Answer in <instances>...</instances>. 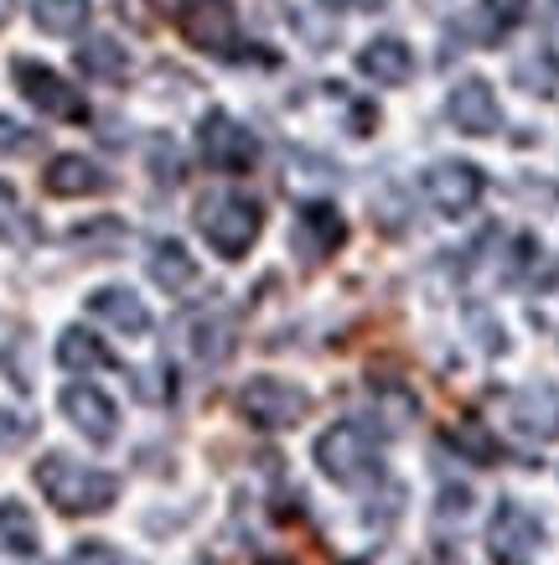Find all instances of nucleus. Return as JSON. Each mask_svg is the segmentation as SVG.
Segmentation results:
<instances>
[{
  "mask_svg": "<svg viewBox=\"0 0 559 565\" xmlns=\"http://www.w3.org/2000/svg\"><path fill=\"white\" fill-rule=\"evenodd\" d=\"M36 488H42V498H47L57 514H68V519L104 514V509L119 498L115 472L78 462L68 451H47V457L36 462Z\"/></svg>",
  "mask_w": 559,
  "mask_h": 565,
  "instance_id": "obj_1",
  "label": "nucleus"
},
{
  "mask_svg": "<svg viewBox=\"0 0 559 565\" xmlns=\"http://www.w3.org/2000/svg\"><path fill=\"white\" fill-rule=\"evenodd\" d=\"M259 228H265V213L249 192L238 188H213L197 198V234H203L223 259H244L255 249Z\"/></svg>",
  "mask_w": 559,
  "mask_h": 565,
  "instance_id": "obj_2",
  "label": "nucleus"
},
{
  "mask_svg": "<svg viewBox=\"0 0 559 565\" xmlns=\"http://www.w3.org/2000/svg\"><path fill=\"white\" fill-rule=\"evenodd\" d=\"M316 472L326 482H337V488H378L384 482V457H378V441H373L363 426L353 420H337V426H326L316 436Z\"/></svg>",
  "mask_w": 559,
  "mask_h": 565,
  "instance_id": "obj_3",
  "label": "nucleus"
},
{
  "mask_svg": "<svg viewBox=\"0 0 559 565\" xmlns=\"http://www.w3.org/2000/svg\"><path fill=\"white\" fill-rule=\"evenodd\" d=\"M234 411L249 420L255 430H290L301 426L305 411H311V394L290 379H275V374H255L244 390L234 394Z\"/></svg>",
  "mask_w": 559,
  "mask_h": 565,
  "instance_id": "obj_4",
  "label": "nucleus"
},
{
  "mask_svg": "<svg viewBox=\"0 0 559 565\" xmlns=\"http://www.w3.org/2000/svg\"><path fill=\"white\" fill-rule=\"evenodd\" d=\"M197 156H203L213 172L244 177V172H255L259 140H255V130L244 120H234L228 109H207L203 125H197Z\"/></svg>",
  "mask_w": 559,
  "mask_h": 565,
  "instance_id": "obj_5",
  "label": "nucleus"
},
{
  "mask_svg": "<svg viewBox=\"0 0 559 565\" xmlns=\"http://www.w3.org/2000/svg\"><path fill=\"white\" fill-rule=\"evenodd\" d=\"M487 555L497 565H539L544 555V519L524 503L503 498L487 519Z\"/></svg>",
  "mask_w": 559,
  "mask_h": 565,
  "instance_id": "obj_6",
  "label": "nucleus"
},
{
  "mask_svg": "<svg viewBox=\"0 0 559 565\" xmlns=\"http://www.w3.org/2000/svg\"><path fill=\"white\" fill-rule=\"evenodd\" d=\"M11 84H17V94L32 104V109H42L52 120H88L84 94H78L63 73H52L47 63H36V57H17V63H11Z\"/></svg>",
  "mask_w": 559,
  "mask_h": 565,
  "instance_id": "obj_7",
  "label": "nucleus"
},
{
  "mask_svg": "<svg viewBox=\"0 0 559 565\" xmlns=\"http://www.w3.org/2000/svg\"><path fill=\"white\" fill-rule=\"evenodd\" d=\"M482 192H487L482 167L461 161V156H445V161H436V167L424 172V198H430V207H436L441 218H466V213L482 203Z\"/></svg>",
  "mask_w": 559,
  "mask_h": 565,
  "instance_id": "obj_8",
  "label": "nucleus"
},
{
  "mask_svg": "<svg viewBox=\"0 0 559 565\" xmlns=\"http://www.w3.org/2000/svg\"><path fill=\"white\" fill-rule=\"evenodd\" d=\"M347 244V218H342L332 203H305L295 213V228H290V249L301 265H322Z\"/></svg>",
  "mask_w": 559,
  "mask_h": 565,
  "instance_id": "obj_9",
  "label": "nucleus"
},
{
  "mask_svg": "<svg viewBox=\"0 0 559 565\" xmlns=\"http://www.w3.org/2000/svg\"><path fill=\"white\" fill-rule=\"evenodd\" d=\"M445 120L461 136H497L503 130V104H497V88L487 78H461L451 94H445Z\"/></svg>",
  "mask_w": 559,
  "mask_h": 565,
  "instance_id": "obj_10",
  "label": "nucleus"
},
{
  "mask_svg": "<svg viewBox=\"0 0 559 565\" xmlns=\"http://www.w3.org/2000/svg\"><path fill=\"white\" fill-rule=\"evenodd\" d=\"M176 21H182V36L192 47L218 52V57H228L238 42V11L228 0H192Z\"/></svg>",
  "mask_w": 559,
  "mask_h": 565,
  "instance_id": "obj_11",
  "label": "nucleus"
},
{
  "mask_svg": "<svg viewBox=\"0 0 559 565\" xmlns=\"http://www.w3.org/2000/svg\"><path fill=\"white\" fill-rule=\"evenodd\" d=\"M63 415L73 420V430H84L94 446L104 441H115V430H119V411H115V399L104 390H94V384H68L63 390Z\"/></svg>",
  "mask_w": 559,
  "mask_h": 565,
  "instance_id": "obj_12",
  "label": "nucleus"
},
{
  "mask_svg": "<svg viewBox=\"0 0 559 565\" xmlns=\"http://www.w3.org/2000/svg\"><path fill=\"white\" fill-rule=\"evenodd\" d=\"M508 420L528 441H559V394L549 384H528L508 394Z\"/></svg>",
  "mask_w": 559,
  "mask_h": 565,
  "instance_id": "obj_13",
  "label": "nucleus"
},
{
  "mask_svg": "<svg viewBox=\"0 0 559 565\" xmlns=\"http://www.w3.org/2000/svg\"><path fill=\"white\" fill-rule=\"evenodd\" d=\"M357 73H363L368 84L399 88L415 78V52H409L405 36H373L368 47H357Z\"/></svg>",
  "mask_w": 559,
  "mask_h": 565,
  "instance_id": "obj_14",
  "label": "nucleus"
},
{
  "mask_svg": "<svg viewBox=\"0 0 559 565\" xmlns=\"http://www.w3.org/2000/svg\"><path fill=\"white\" fill-rule=\"evenodd\" d=\"M42 182H47L52 198H94V192L109 188V172H104L94 156H52L47 161V172H42Z\"/></svg>",
  "mask_w": 559,
  "mask_h": 565,
  "instance_id": "obj_15",
  "label": "nucleus"
},
{
  "mask_svg": "<svg viewBox=\"0 0 559 565\" xmlns=\"http://www.w3.org/2000/svg\"><path fill=\"white\" fill-rule=\"evenodd\" d=\"M88 311L99 322H109L115 332H125V338H146L151 332V311H146V301L130 286H99V291L88 296Z\"/></svg>",
  "mask_w": 559,
  "mask_h": 565,
  "instance_id": "obj_16",
  "label": "nucleus"
},
{
  "mask_svg": "<svg viewBox=\"0 0 559 565\" xmlns=\"http://www.w3.org/2000/svg\"><path fill=\"white\" fill-rule=\"evenodd\" d=\"M146 270L166 296H182L192 280H197V259L186 255L182 239H155L151 255H146Z\"/></svg>",
  "mask_w": 559,
  "mask_h": 565,
  "instance_id": "obj_17",
  "label": "nucleus"
},
{
  "mask_svg": "<svg viewBox=\"0 0 559 565\" xmlns=\"http://www.w3.org/2000/svg\"><path fill=\"white\" fill-rule=\"evenodd\" d=\"M524 6H528V0H476V11L456 21V32L466 36V42H497L513 21L528 17Z\"/></svg>",
  "mask_w": 559,
  "mask_h": 565,
  "instance_id": "obj_18",
  "label": "nucleus"
},
{
  "mask_svg": "<svg viewBox=\"0 0 559 565\" xmlns=\"http://www.w3.org/2000/svg\"><path fill=\"white\" fill-rule=\"evenodd\" d=\"M78 73H88L94 84H125L130 78V52L115 36H88L78 47Z\"/></svg>",
  "mask_w": 559,
  "mask_h": 565,
  "instance_id": "obj_19",
  "label": "nucleus"
},
{
  "mask_svg": "<svg viewBox=\"0 0 559 565\" xmlns=\"http://www.w3.org/2000/svg\"><path fill=\"white\" fill-rule=\"evenodd\" d=\"M57 363H63L68 374H94V369H109L115 353H109L88 327H68V332L57 338Z\"/></svg>",
  "mask_w": 559,
  "mask_h": 565,
  "instance_id": "obj_20",
  "label": "nucleus"
},
{
  "mask_svg": "<svg viewBox=\"0 0 559 565\" xmlns=\"http://www.w3.org/2000/svg\"><path fill=\"white\" fill-rule=\"evenodd\" d=\"M94 17V0H32V21L47 36H78Z\"/></svg>",
  "mask_w": 559,
  "mask_h": 565,
  "instance_id": "obj_21",
  "label": "nucleus"
},
{
  "mask_svg": "<svg viewBox=\"0 0 559 565\" xmlns=\"http://www.w3.org/2000/svg\"><path fill=\"white\" fill-rule=\"evenodd\" d=\"M0 545L11 555H36V545H42L36 519L26 514V503H17V498H0Z\"/></svg>",
  "mask_w": 559,
  "mask_h": 565,
  "instance_id": "obj_22",
  "label": "nucleus"
},
{
  "mask_svg": "<svg viewBox=\"0 0 559 565\" xmlns=\"http://www.w3.org/2000/svg\"><path fill=\"white\" fill-rule=\"evenodd\" d=\"M445 446H456L466 462L476 467H492V462H503V446H497V436H492L487 426H476V420H456V426L445 430Z\"/></svg>",
  "mask_w": 559,
  "mask_h": 565,
  "instance_id": "obj_23",
  "label": "nucleus"
},
{
  "mask_svg": "<svg viewBox=\"0 0 559 565\" xmlns=\"http://www.w3.org/2000/svg\"><path fill=\"white\" fill-rule=\"evenodd\" d=\"M513 78L528 88V94H539V99H555L559 94V57L549 47L528 52V57H518L513 63Z\"/></svg>",
  "mask_w": 559,
  "mask_h": 565,
  "instance_id": "obj_24",
  "label": "nucleus"
},
{
  "mask_svg": "<svg viewBox=\"0 0 559 565\" xmlns=\"http://www.w3.org/2000/svg\"><path fill=\"white\" fill-rule=\"evenodd\" d=\"M0 239L6 244H36V218L21 207V192L0 182Z\"/></svg>",
  "mask_w": 559,
  "mask_h": 565,
  "instance_id": "obj_25",
  "label": "nucleus"
},
{
  "mask_svg": "<svg viewBox=\"0 0 559 565\" xmlns=\"http://www.w3.org/2000/svg\"><path fill=\"white\" fill-rule=\"evenodd\" d=\"M228 348H234V327L223 322V317H197L192 322V353L203 363H223Z\"/></svg>",
  "mask_w": 559,
  "mask_h": 565,
  "instance_id": "obj_26",
  "label": "nucleus"
},
{
  "mask_svg": "<svg viewBox=\"0 0 559 565\" xmlns=\"http://www.w3.org/2000/svg\"><path fill=\"white\" fill-rule=\"evenodd\" d=\"M0 369H6V379H11L17 390H32V338H26V332H17V338L6 343Z\"/></svg>",
  "mask_w": 559,
  "mask_h": 565,
  "instance_id": "obj_27",
  "label": "nucleus"
},
{
  "mask_svg": "<svg viewBox=\"0 0 559 565\" xmlns=\"http://www.w3.org/2000/svg\"><path fill=\"white\" fill-rule=\"evenodd\" d=\"M73 244H94V249H119L125 244V223L119 218H94V223H84V228H73Z\"/></svg>",
  "mask_w": 559,
  "mask_h": 565,
  "instance_id": "obj_28",
  "label": "nucleus"
},
{
  "mask_svg": "<svg viewBox=\"0 0 559 565\" xmlns=\"http://www.w3.org/2000/svg\"><path fill=\"white\" fill-rule=\"evenodd\" d=\"M36 146H42V136H36L32 125L11 120V115H0V156H32Z\"/></svg>",
  "mask_w": 559,
  "mask_h": 565,
  "instance_id": "obj_29",
  "label": "nucleus"
},
{
  "mask_svg": "<svg viewBox=\"0 0 559 565\" xmlns=\"http://www.w3.org/2000/svg\"><path fill=\"white\" fill-rule=\"evenodd\" d=\"M26 436H32V420L0 405V457H11L17 446H26Z\"/></svg>",
  "mask_w": 559,
  "mask_h": 565,
  "instance_id": "obj_30",
  "label": "nucleus"
},
{
  "mask_svg": "<svg viewBox=\"0 0 559 565\" xmlns=\"http://www.w3.org/2000/svg\"><path fill=\"white\" fill-rule=\"evenodd\" d=\"M63 565H125V555L115 545H104V540H84Z\"/></svg>",
  "mask_w": 559,
  "mask_h": 565,
  "instance_id": "obj_31",
  "label": "nucleus"
},
{
  "mask_svg": "<svg viewBox=\"0 0 559 565\" xmlns=\"http://www.w3.org/2000/svg\"><path fill=\"white\" fill-rule=\"evenodd\" d=\"M115 11L125 26H136V32H151L155 26V11H151V0H115Z\"/></svg>",
  "mask_w": 559,
  "mask_h": 565,
  "instance_id": "obj_32",
  "label": "nucleus"
},
{
  "mask_svg": "<svg viewBox=\"0 0 559 565\" xmlns=\"http://www.w3.org/2000/svg\"><path fill=\"white\" fill-rule=\"evenodd\" d=\"M436 514L466 519V514H472V493H466V488H441V498H436Z\"/></svg>",
  "mask_w": 559,
  "mask_h": 565,
  "instance_id": "obj_33",
  "label": "nucleus"
},
{
  "mask_svg": "<svg viewBox=\"0 0 559 565\" xmlns=\"http://www.w3.org/2000/svg\"><path fill=\"white\" fill-rule=\"evenodd\" d=\"M332 11H384V0H322Z\"/></svg>",
  "mask_w": 559,
  "mask_h": 565,
  "instance_id": "obj_34",
  "label": "nucleus"
},
{
  "mask_svg": "<svg viewBox=\"0 0 559 565\" xmlns=\"http://www.w3.org/2000/svg\"><path fill=\"white\" fill-rule=\"evenodd\" d=\"M151 6H161L166 17H182V11H186V6H192V0H151Z\"/></svg>",
  "mask_w": 559,
  "mask_h": 565,
  "instance_id": "obj_35",
  "label": "nucleus"
},
{
  "mask_svg": "<svg viewBox=\"0 0 559 565\" xmlns=\"http://www.w3.org/2000/svg\"><path fill=\"white\" fill-rule=\"evenodd\" d=\"M357 565H399L394 555H384V550H373V555H357Z\"/></svg>",
  "mask_w": 559,
  "mask_h": 565,
  "instance_id": "obj_36",
  "label": "nucleus"
},
{
  "mask_svg": "<svg viewBox=\"0 0 559 565\" xmlns=\"http://www.w3.org/2000/svg\"><path fill=\"white\" fill-rule=\"evenodd\" d=\"M11 11H17V0H0V26L11 21Z\"/></svg>",
  "mask_w": 559,
  "mask_h": 565,
  "instance_id": "obj_37",
  "label": "nucleus"
},
{
  "mask_svg": "<svg viewBox=\"0 0 559 565\" xmlns=\"http://www.w3.org/2000/svg\"><path fill=\"white\" fill-rule=\"evenodd\" d=\"M259 565H295V561H290V555H265Z\"/></svg>",
  "mask_w": 559,
  "mask_h": 565,
  "instance_id": "obj_38",
  "label": "nucleus"
}]
</instances>
